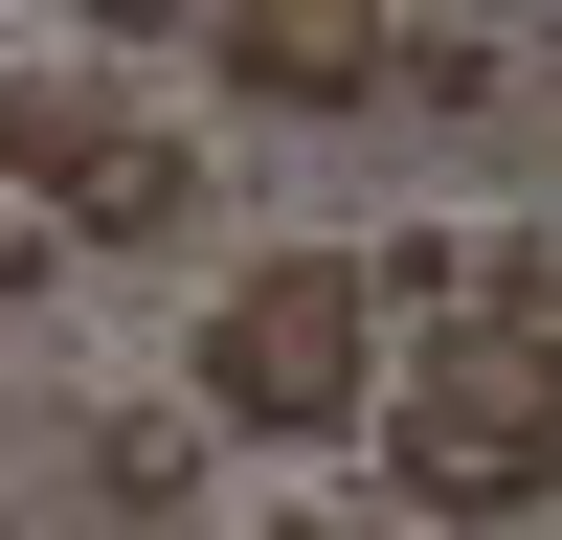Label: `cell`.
<instances>
[{
  "instance_id": "obj_8",
  "label": "cell",
  "mask_w": 562,
  "mask_h": 540,
  "mask_svg": "<svg viewBox=\"0 0 562 540\" xmlns=\"http://www.w3.org/2000/svg\"><path fill=\"white\" fill-rule=\"evenodd\" d=\"M113 23H203V0H113Z\"/></svg>"
},
{
  "instance_id": "obj_2",
  "label": "cell",
  "mask_w": 562,
  "mask_h": 540,
  "mask_svg": "<svg viewBox=\"0 0 562 540\" xmlns=\"http://www.w3.org/2000/svg\"><path fill=\"white\" fill-rule=\"evenodd\" d=\"M360 405H383V248H248V270H203V428L338 450Z\"/></svg>"
},
{
  "instance_id": "obj_1",
  "label": "cell",
  "mask_w": 562,
  "mask_h": 540,
  "mask_svg": "<svg viewBox=\"0 0 562 540\" xmlns=\"http://www.w3.org/2000/svg\"><path fill=\"white\" fill-rule=\"evenodd\" d=\"M383 495L405 518H562V315H428L383 360Z\"/></svg>"
},
{
  "instance_id": "obj_3",
  "label": "cell",
  "mask_w": 562,
  "mask_h": 540,
  "mask_svg": "<svg viewBox=\"0 0 562 540\" xmlns=\"http://www.w3.org/2000/svg\"><path fill=\"white\" fill-rule=\"evenodd\" d=\"M203 68L248 90V113L338 135V113H383V68H405V0H203Z\"/></svg>"
},
{
  "instance_id": "obj_5",
  "label": "cell",
  "mask_w": 562,
  "mask_h": 540,
  "mask_svg": "<svg viewBox=\"0 0 562 540\" xmlns=\"http://www.w3.org/2000/svg\"><path fill=\"white\" fill-rule=\"evenodd\" d=\"M90 495L113 518H203V405H113L90 428Z\"/></svg>"
},
{
  "instance_id": "obj_7",
  "label": "cell",
  "mask_w": 562,
  "mask_h": 540,
  "mask_svg": "<svg viewBox=\"0 0 562 540\" xmlns=\"http://www.w3.org/2000/svg\"><path fill=\"white\" fill-rule=\"evenodd\" d=\"M0 293H45V203H23V180H0Z\"/></svg>"
},
{
  "instance_id": "obj_4",
  "label": "cell",
  "mask_w": 562,
  "mask_h": 540,
  "mask_svg": "<svg viewBox=\"0 0 562 540\" xmlns=\"http://www.w3.org/2000/svg\"><path fill=\"white\" fill-rule=\"evenodd\" d=\"M113 113H135L113 68H0V180L68 225V180H90V135H113Z\"/></svg>"
},
{
  "instance_id": "obj_6",
  "label": "cell",
  "mask_w": 562,
  "mask_h": 540,
  "mask_svg": "<svg viewBox=\"0 0 562 540\" xmlns=\"http://www.w3.org/2000/svg\"><path fill=\"white\" fill-rule=\"evenodd\" d=\"M495 90H518V68H495L473 23H405V68H383V113H428V135H450V113H495Z\"/></svg>"
}]
</instances>
